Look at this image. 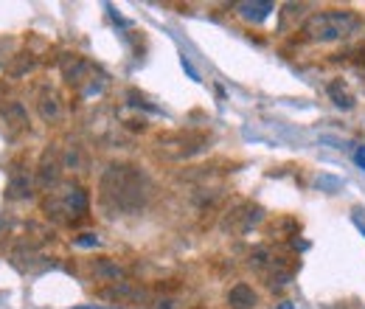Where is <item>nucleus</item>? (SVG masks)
Here are the masks:
<instances>
[{"instance_id":"obj_5","label":"nucleus","mask_w":365,"mask_h":309,"mask_svg":"<svg viewBox=\"0 0 365 309\" xmlns=\"http://www.w3.org/2000/svg\"><path fill=\"white\" fill-rule=\"evenodd\" d=\"M91 74V65L82 59V56H65L62 59V76L68 85H82Z\"/></svg>"},{"instance_id":"obj_10","label":"nucleus","mask_w":365,"mask_h":309,"mask_svg":"<svg viewBox=\"0 0 365 309\" xmlns=\"http://www.w3.org/2000/svg\"><path fill=\"white\" fill-rule=\"evenodd\" d=\"M6 194H9L11 200H20V197L31 194V177L20 175V172H11V177H9V186H6Z\"/></svg>"},{"instance_id":"obj_7","label":"nucleus","mask_w":365,"mask_h":309,"mask_svg":"<svg viewBox=\"0 0 365 309\" xmlns=\"http://www.w3.org/2000/svg\"><path fill=\"white\" fill-rule=\"evenodd\" d=\"M228 304L233 309H253L256 304H259V295L253 293L250 284H236V287H230Z\"/></svg>"},{"instance_id":"obj_15","label":"nucleus","mask_w":365,"mask_h":309,"mask_svg":"<svg viewBox=\"0 0 365 309\" xmlns=\"http://www.w3.org/2000/svg\"><path fill=\"white\" fill-rule=\"evenodd\" d=\"M354 161H357V166H360V169H365V146H360V149H357Z\"/></svg>"},{"instance_id":"obj_16","label":"nucleus","mask_w":365,"mask_h":309,"mask_svg":"<svg viewBox=\"0 0 365 309\" xmlns=\"http://www.w3.org/2000/svg\"><path fill=\"white\" fill-rule=\"evenodd\" d=\"M281 309H292V307H289V304H284V307H281Z\"/></svg>"},{"instance_id":"obj_3","label":"nucleus","mask_w":365,"mask_h":309,"mask_svg":"<svg viewBox=\"0 0 365 309\" xmlns=\"http://www.w3.org/2000/svg\"><path fill=\"white\" fill-rule=\"evenodd\" d=\"M46 211L56 220H65L62 214H85L88 211V191L82 186H65L53 197H48Z\"/></svg>"},{"instance_id":"obj_11","label":"nucleus","mask_w":365,"mask_h":309,"mask_svg":"<svg viewBox=\"0 0 365 309\" xmlns=\"http://www.w3.org/2000/svg\"><path fill=\"white\" fill-rule=\"evenodd\" d=\"M37 110H40V116H43L46 121H59V116H62L59 96H56V93H46V96L37 101Z\"/></svg>"},{"instance_id":"obj_12","label":"nucleus","mask_w":365,"mask_h":309,"mask_svg":"<svg viewBox=\"0 0 365 309\" xmlns=\"http://www.w3.org/2000/svg\"><path fill=\"white\" fill-rule=\"evenodd\" d=\"M329 96H331V98H334V104H337V107H343V110H351V107H354V96L343 88V82H340V79H334V82L329 85Z\"/></svg>"},{"instance_id":"obj_13","label":"nucleus","mask_w":365,"mask_h":309,"mask_svg":"<svg viewBox=\"0 0 365 309\" xmlns=\"http://www.w3.org/2000/svg\"><path fill=\"white\" fill-rule=\"evenodd\" d=\"M34 65H37V59H34L31 54H20V56L9 65V74H11V76H23V74L34 71Z\"/></svg>"},{"instance_id":"obj_8","label":"nucleus","mask_w":365,"mask_h":309,"mask_svg":"<svg viewBox=\"0 0 365 309\" xmlns=\"http://www.w3.org/2000/svg\"><path fill=\"white\" fill-rule=\"evenodd\" d=\"M236 11H239V17H245V20H250V23H262L264 17H270L273 3H264V0L250 3V0H247V3H239Z\"/></svg>"},{"instance_id":"obj_2","label":"nucleus","mask_w":365,"mask_h":309,"mask_svg":"<svg viewBox=\"0 0 365 309\" xmlns=\"http://www.w3.org/2000/svg\"><path fill=\"white\" fill-rule=\"evenodd\" d=\"M360 29V17L354 11H318L304 23V34L315 43L346 40Z\"/></svg>"},{"instance_id":"obj_1","label":"nucleus","mask_w":365,"mask_h":309,"mask_svg":"<svg viewBox=\"0 0 365 309\" xmlns=\"http://www.w3.org/2000/svg\"><path fill=\"white\" fill-rule=\"evenodd\" d=\"M101 200L113 211H138L149 200V180L130 163H113L101 175Z\"/></svg>"},{"instance_id":"obj_9","label":"nucleus","mask_w":365,"mask_h":309,"mask_svg":"<svg viewBox=\"0 0 365 309\" xmlns=\"http://www.w3.org/2000/svg\"><path fill=\"white\" fill-rule=\"evenodd\" d=\"M56 180H59V161L51 158V152H48L46 158H43V163H40V169H37V186L40 188H51Z\"/></svg>"},{"instance_id":"obj_14","label":"nucleus","mask_w":365,"mask_h":309,"mask_svg":"<svg viewBox=\"0 0 365 309\" xmlns=\"http://www.w3.org/2000/svg\"><path fill=\"white\" fill-rule=\"evenodd\" d=\"M76 245H82V248H88V245H98V239H96L93 233H85L82 239H76Z\"/></svg>"},{"instance_id":"obj_4","label":"nucleus","mask_w":365,"mask_h":309,"mask_svg":"<svg viewBox=\"0 0 365 309\" xmlns=\"http://www.w3.org/2000/svg\"><path fill=\"white\" fill-rule=\"evenodd\" d=\"M202 143H205V138H197V135H169V138H160L158 141L160 152H169L172 146H178L169 158H191L194 152L202 149Z\"/></svg>"},{"instance_id":"obj_6","label":"nucleus","mask_w":365,"mask_h":309,"mask_svg":"<svg viewBox=\"0 0 365 309\" xmlns=\"http://www.w3.org/2000/svg\"><path fill=\"white\" fill-rule=\"evenodd\" d=\"M0 116H3V121H6L9 127H14V130H26V127H29L26 107H23L20 101H14V98H9V101L0 104Z\"/></svg>"}]
</instances>
